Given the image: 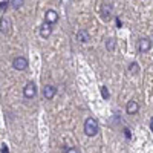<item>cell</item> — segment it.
I'll use <instances>...</instances> for the list:
<instances>
[{
    "label": "cell",
    "mask_w": 153,
    "mask_h": 153,
    "mask_svg": "<svg viewBox=\"0 0 153 153\" xmlns=\"http://www.w3.org/2000/svg\"><path fill=\"white\" fill-rule=\"evenodd\" d=\"M115 45H117V40H115V38H109V40L106 42V48H107V51H112L115 49Z\"/></svg>",
    "instance_id": "12"
},
{
    "label": "cell",
    "mask_w": 153,
    "mask_h": 153,
    "mask_svg": "<svg viewBox=\"0 0 153 153\" xmlns=\"http://www.w3.org/2000/svg\"><path fill=\"white\" fill-rule=\"evenodd\" d=\"M101 95H103V98H109L110 95H109V91H107V87H101Z\"/></svg>",
    "instance_id": "15"
},
{
    "label": "cell",
    "mask_w": 153,
    "mask_h": 153,
    "mask_svg": "<svg viewBox=\"0 0 153 153\" xmlns=\"http://www.w3.org/2000/svg\"><path fill=\"white\" fill-rule=\"evenodd\" d=\"M150 49H152V42L149 40V38H141L139 43H138V51L144 54V52H149Z\"/></svg>",
    "instance_id": "5"
},
{
    "label": "cell",
    "mask_w": 153,
    "mask_h": 153,
    "mask_svg": "<svg viewBox=\"0 0 153 153\" xmlns=\"http://www.w3.org/2000/svg\"><path fill=\"white\" fill-rule=\"evenodd\" d=\"M129 72L136 75L139 72V66H138V63H130V66H129Z\"/></svg>",
    "instance_id": "13"
},
{
    "label": "cell",
    "mask_w": 153,
    "mask_h": 153,
    "mask_svg": "<svg viewBox=\"0 0 153 153\" xmlns=\"http://www.w3.org/2000/svg\"><path fill=\"white\" fill-rule=\"evenodd\" d=\"M8 5H9L8 2H0V12H3V11L8 8Z\"/></svg>",
    "instance_id": "16"
},
{
    "label": "cell",
    "mask_w": 153,
    "mask_h": 153,
    "mask_svg": "<svg viewBox=\"0 0 153 153\" xmlns=\"http://www.w3.org/2000/svg\"><path fill=\"white\" fill-rule=\"evenodd\" d=\"M45 22L49 23V25H54L58 22V12L54 11V9H48L46 14H45Z\"/></svg>",
    "instance_id": "4"
},
{
    "label": "cell",
    "mask_w": 153,
    "mask_h": 153,
    "mask_svg": "<svg viewBox=\"0 0 153 153\" xmlns=\"http://www.w3.org/2000/svg\"><path fill=\"white\" fill-rule=\"evenodd\" d=\"M51 26H52V25H49V23L45 22V25L40 28V35H42L43 38H48V37L51 35V32H52V28H51Z\"/></svg>",
    "instance_id": "10"
},
{
    "label": "cell",
    "mask_w": 153,
    "mask_h": 153,
    "mask_svg": "<svg viewBox=\"0 0 153 153\" xmlns=\"http://www.w3.org/2000/svg\"><path fill=\"white\" fill-rule=\"evenodd\" d=\"M2 153H9V152H8V147H6V144H3V146H2Z\"/></svg>",
    "instance_id": "19"
},
{
    "label": "cell",
    "mask_w": 153,
    "mask_h": 153,
    "mask_svg": "<svg viewBox=\"0 0 153 153\" xmlns=\"http://www.w3.org/2000/svg\"><path fill=\"white\" fill-rule=\"evenodd\" d=\"M150 129H152V132H153V117L150 118Z\"/></svg>",
    "instance_id": "20"
},
{
    "label": "cell",
    "mask_w": 153,
    "mask_h": 153,
    "mask_svg": "<svg viewBox=\"0 0 153 153\" xmlns=\"http://www.w3.org/2000/svg\"><path fill=\"white\" fill-rule=\"evenodd\" d=\"M23 95H25V98H34L37 95V86L34 83H28L23 89Z\"/></svg>",
    "instance_id": "3"
},
{
    "label": "cell",
    "mask_w": 153,
    "mask_h": 153,
    "mask_svg": "<svg viewBox=\"0 0 153 153\" xmlns=\"http://www.w3.org/2000/svg\"><path fill=\"white\" fill-rule=\"evenodd\" d=\"M66 153H80V152H78V149H75V147H69V149H66Z\"/></svg>",
    "instance_id": "17"
},
{
    "label": "cell",
    "mask_w": 153,
    "mask_h": 153,
    "mask_svg": "<svg viewBox=\"0 0 153 153\" xmlns=\"http://www.w3.org/2000/svg\"><path fill=\"white\" fill-rule=\"evenodd\" d=\"M12 68L16 71H26L28 69V60L25 57H17L12 61Z\"/></svg>",
    "instance_id": "2"
},
{
    "label": "cell",
    "mask_w": 153,
    "mask_h": 153,
    "mask_svg": "<svg viewBox=\"0 0 153 153\" xmlns=\"http://www.w3.org/2000/svg\"><path fill=\"white\" fill-rule=\"evenodd\" d=\"M84 133L87 136H95L98 133V123H97L95 118L91 117L84 121Z\"/></svg>",
    "instance_id": "1"
},
{
    "label": "cell",
    "mask_w": 153,
    "mask_h": 153,
    "mask_svg": "<svg viewBox=\"0 0 153 153\" xmlns=\"http://www.w3.org/2000/svg\"><path fill=\"white\" fill-rule=\"evenodd\" d=\"M55 94H57V89H55L54 86H51V84L45 86V89H43V97H45L46 100H52V98L55 97Z\"/></svg>",
    "instance_id": "6"
},
{
    "label": "cell",
    "mask_w": 153,
    "mask_h": 153,
    "mask_svg": "<svg viewBox=\"0 0 153 153\" xmlns=\"http://www.w3.org/2000/svg\"><path fill=\"white\" fill-rule=\"evenodd\" d=\"M124 133H126V136H127V139H132V135H130V132H129V129H126V130H124Z\"/></svg>",
    "instance_id": "18"
},
{
    "label": "cell",
    "mask_w": 153,
    "mask_h": 153,
    "mask_svg": "<svg viewBox=\"0 0 153 153\" xmlns=\"http://www.w3.org/2000/svg\"><path fill=\"white\" fill-rule=\"evenodd\" d=\"M138 110H139V106H138L136 101H129V103H127L126 112L129 115H135V113H138Z\"/></svg>",
    "instance_id": "9"
},
{
    "label": "cell",
    "mask_w": 153,
    "mask_h": 153,
    "mask_svg": "<svg viewBox=\"0 0 153 153\" xmlns=\"http://www.w3.org/2000/svg\"><path fill=\"white\" fill-rule=\"evenodd\" d=\"M9 31H11V20L6 17H2V20H0V32L9 34Z\"/></svg>",
    "instance_id": "7"
},
{
    "label": "cell",
    "mask_w": 153,
    "mask_h": 153,
    "mask_svg": "<svg viewBox=\"0 0 153 153\" xmlns=\"http://www.w3.org/2000/svg\"><path fill=\"white\" fill-rule=\"evenodd\" d=\"M23 5V0H11V6L14 9H20Z\"/></svg>",
    "instance_id": "14"
},
{
    "label": "cell",
    "mask_w": 153,
    "mask_h": 153,
    "mask_svg": "<svg viewBox=\"0 0 153 153\" xmlns=\"http://www.w3.org/2000/svg\"><path fill=\"white\" fill-rule=\"evenodd\" d=\"M117 25H118V28H121V25H123V23H121V20H120V19L117 20Z\"/></svg>",
    "instance_id": "21"
},
{
    "label": "cell",
    "mask_w": 153,
    "mask_h": 153,
    "mask_svg": "<svg viewBox=\"0 0 153 153\" xmlns=\"http://www.w3.org/2000/svg\"><path fill=\"white\" fill-rule=\"evenodd\" d=\"M76 40H78L80 43H87L89 40H91V35H89V32L86 29H80L78 32H76Z\"/></svg>",
    "instance_id": "8"
},
{
    "label": "cell",
    "mask_w": 153,
    "mask_h": 153,
    "mask_svg": "<svg viewBox=\"0 0 153 153\" xmlns=\"http://www.w3.org/2000/svg\"><path fill=\"white\" fill-rule=\"evenodd\" d=\"M101 14H103V17H104V19H109V17H110V14H112V6L106 3V5L103 6V9H101Z\"/></svg>",
    "instance_id": "11"
}]
</instances>
